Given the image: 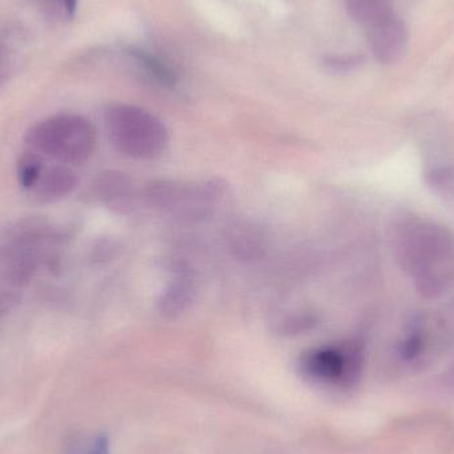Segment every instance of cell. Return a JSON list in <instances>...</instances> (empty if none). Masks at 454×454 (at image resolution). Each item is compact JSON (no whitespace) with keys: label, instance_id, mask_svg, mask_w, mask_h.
<instances>
[{"label":"cell","instance_id":"cell-1","mask_svg":"<svg viewBox=\"0 0 454 454\" xmlns=\"http://www.w3.org/2000/svg\"><path fill=\"white\" fill-rule=\"evenodd\" d=\"M106 125L112 145L128 157L148 160L167 148L169 136L161 120L145 109L114 104L106 112Z\"/></svg>","mask_w":454,"mask_h":454},{"label":"cell","instance_id":"cell-2","mask_svg":"<svg viewBox=\"0 0 454 454\" xmlns=\"http://www.w3.org/2000/svg\"><path fill=\"white\" fill-rule=\"evenodd\" d=\"M225 194L226 184L220 178L194 184L160 180L144 189V200L149 207L188 223L210 217Z\"/></svg>","mask_w":454,"mask_h":454},{"label":"cell","instance_id":"cell-3","mask_svg":"<svg viewBox=\"0 0 454 454\" xmlns=\"http://www.w3.org/2000/svg\"><path fill=\"white\" fill-rule=\"evenodd\" d=\"M27 144L35 152L64 165H79L87 161L95 151L96 130L84 117L63 114L31 128L27 133Z\"/></svg>","mask_w":454,"mask_h":454},{"label":"cell","instance_id":"cell-4","mask_svg":"<svg viewBox=\"0 0 454 454\" xmlns=\"http://www.w3.org/2000/svg\"><path fill=\"white\" fill-rule=\"evenodd\" d=\"M359 368L360 349L355 344L311 349L301 359V372L311 380L322 383H349Z\"/></svg>","mask_w":454,"mask_h":454},{"label":"cell","instance_id":"cell-5","mask_svg":"<svg viewBox=\"0 0 454 454\" xmlns=\"http://www.w3.org/2000/svg\"><path fill=\"white\" fill-rule=\"evenodd\" d=\"M368 44L376 60L395 64L405 55L410 43L407 24L396 13H389L367 28Z\"/></svg>","mask_w":454,"mask_h":454},{"label":"cell","instance_id":"cell-6","mask_svg":"<svg viewBox=\"0 0 454 454\" xmlns=\"http://www.w3.org/2000/svg\"><path fill=\"white\" fill-rule=\"evenodd\" d=\"M95 189L98 200L117 215H128L135 207V185L124 173L116 170L101 173L96 181Z\"/></svg>","mask_w":454,"mask_h":454},{"label":"cell","instance_id":"cell-7","mask_svg":"<svg viewBox=\"0 0 454 454\" xmlns=\"http://www.w3.org/2000/svg\"><path fill=\"white\" fill-rule=\"evenodd\" d=\"M77 183L76 173L71 168L64 164L53 165L43 170L32 192L37 201L51 204L69 196L76 189Z\"/></svg>","mask_w":454,"mask_h":454},{"label":"cell","instance_id":"cell-8","mask_svg":"<svg viewBox=\"0 0 454 454\" xmlns=\"http://www.w3.org/2000/svg\"><path fill=\"white\" fill-rule=\"evenodd\" d=\"M196 294L193 277L191 272H177L159 301L160 312L165 317H175L189 309Z\"/></svg>","mask_w":454,"mask_h":454},{"label":"cell","instance_id":"cell-9","mask_svg":"<svg viewBox=\"0 0 454 454\" xmlns=\"http://www.w3.org/2000/svg\"><path fill=\"white\" fill-rule=\"evenodd\" d=\"M349 16L365 28L394 12L391 0H346Z\"/></svg>","mask_w":454,"mask_h":454},{"label":"cell","instance_id":"cell-10","mask_svg":"<svg viewBox=\"0 0 454 454\" xmlns=\"http://www.w3.org/2000/svg\"><path fill=\"white\" fill-rule=\"evenodd\" d=\"M130 55L137 60V63L151 74L152 77L157 80L162 85H175L176 74H173L172 69L160 60L157 56L151 55L143 50H132Z\"/></svg>","mask_w":454,"mask_h":454},{"label":"cell","instance_id":"cell-11","mask_svg":"<svg viewBox=\"0 0 454 454\" xmlns=\"http://www.w3.org/2000/svg\"><path fill=\"white\" fill-rule=\"evenodd\" d=\"M43 162L35 152H27L18 161L19 184L24 189H31L36 185L43 173Z\"/></svg>","mask_w":454,"mask_h":454},{"label":"cell","instance_id":"cell-12","mask_svg":"<svg viewBox=\"0 0 454 454\" xmlns=\"http://www.w3.org/2000/svg\"><path fill=\"white\" fill-rule=\"evenodd\" d=\"M317 325V317L314 315H294L283 320L280 325V331L286 335H295V333H304Z\"/></svg>","mask_w":454,"mask_h":454},{"label":"cell","instance_id":"cell-13","mask_svg":"<svg viewBox=\"0 0 454 454\" xmlns=\"http://www.w3.org/2000/svg\"><path fill=\"white\" fill-rule=\"evenodd\" d=\"M364 58L362 55H339L331 56L327 60V66L339 71H347V69L355 68L363 63Z\"/></svg>","mask_w":454,"mask_h":454},{"label":"cell","instance_id":"cell-14","mask_svg":"<svg viewBox=\"0 0 454 454\" xmlns=\"http://www.w3.org/2000/svg\"><path fill=\"white\" fill-rule=\"evenodd\" d=\"M80 454H111L109 453L108 440L104 436H98L85 448L84 452Z\"/></svg>","mask_w":454,"mask_h":454},{"label":"cell","instance_id":"cell-15","mask_svg":"<svg viewBox=\"0 0 454 454\" xmlns=\"http://www.w3.org/2000/svg\"><path fill=\"white\" fill-rule=\"evenodd\" d=\"M421 351V339L419 336H412V338L408 339L405 341L404 346H403V356L405 359H413V357L418 356Z\"/></svg>","mask_w":454,"mask_h":454},{"label":"cell","instance_id":"cell-16","mask_svg":"<svg viewBox=\"0 0 454 454\" xmlns=\"http://www.w3.org/2000/svg\"><path fill=\"white\" fill-rule=\"evenodd\" d=\"M61 2H63L64 7H66V11L68 12V15H74V11H76L77 0H61Z\"/></svg>","mask_w":454,"mask_h":454}]
</instances>
